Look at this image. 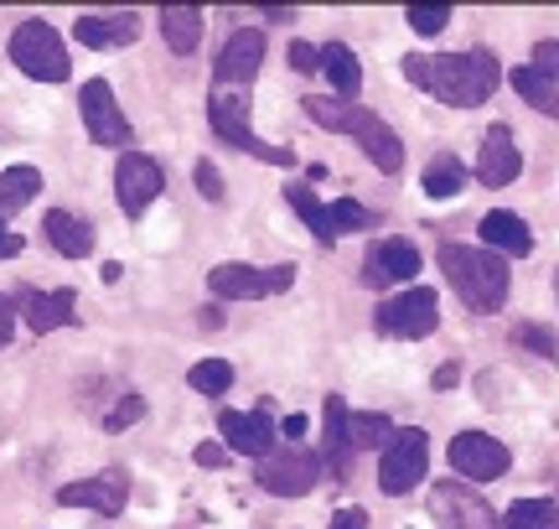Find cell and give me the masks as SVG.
<instances>
[{"mask_svg": "<svg viewBox=\"0 0 559 529\" xmlns=\"http://www.w3.org/2000/svg\"><path fill=\"white\" fill-rule=\"evenodd\" d=\"M404 79L436 94L440 104L451 109H477L498 94L502 83V62L487 52V47H472V52H440V58H404Z\"/></svg>", "mask_w": 559, "mask_h": 529, "instance_id": "6da1fadb", "label": "cell"}, {"mask_svg": "<svg viewBox=\"0 0 559 529\" xmlns=\"http://www.w3.org/2000/svg\"><path fill=\"white\" fill-rule=\"evenodd\" d=\"M440 270H445V281L456 291L461 302L481 311V317H492L508 306V285H513V270L502 255L492 249H472V245H440Z\"/></svg>", "mask_w": 559, "mask_h": 529, "instance_id": "7a4b0ae2", "label": "cell"}, {"mask_svg": "<svg viewBox=\"0 0 559 529\" xmlns=\"http://www.w3.org/2000/svg\"><path fill=\"white\" fill-rule=\"evenodd\" d=\"M207 125L218 130V141H228L234 151L243 156H260L270 166H290L296 156L285 151V145H264L254 130H249V94L243 89H218L213 83V99H207Z\"/></svg>", "mask_w": 559, "mask_h": 529, "instance_id": "3957f363", "label": "cell"}, {"mask_svg": "<svg viewBox=\"0 0 559 529\" xmlns=\"http://www.w3.org/2000/svg\"><path fill=\"white\" fill-rule=\"evenodd\" d=\"M11 62L37 83H62L73 73V58H68V47H62L58 26H52V21H37V16L21 21L16 32H11Z\"/></svg>", "mask_w": 559, "mask_h": 529, "instance_id": "277c9868", "label": "cell"}, {"mask_svg": "<svg viewBox=\"0 0 559 529\" xmlns=\"http://www.w3.org/2000/svg\"><path fill=\"white\" fill-rule=\"evenodd\" d=\"M425 472H430V436L419 426H400L394 442L379 451V489L389 498H400V493L425 483Z\"/></svg>", "mask_w": 559, "mask_h": 529, "instance_id": "5b68a950", "label": "cell"}, {"mask_svg": "<svg viewBox=\"0 0 559 529\" xmlns=\"http://www.w3.org/2000/svg\"><path fill=\"white\" fill-rule=\"evenodd\" d=\"M254 478H260V489L275 493V498H306V493L326 478V462H321V451H311V447H285V451L260 457Z\"/></svg>", "mask_w": 559, "mask_h": 529, "instance_id": "8992f818", "label": "cell"}, {"mask_svg": "<svg viewBox=\"0 0 559 529\" xmlns=\"http://www.w3.org/2000/svg\"><path fill=\"white\" fill-rule=\"evenodd\" d=\"M373 327H379L383 338H404V343H415V338H430L440 327V302L430 285H409L400 296H389V302L373 311Z\"/></svg>", "mask_w": 559, "mask_h": 529, "instance_id": "52a82bcc", "label": "cell"}, {"mask_svg": "<svg viewBox=\"0 0 559 529\" xmlns=\"http://www.w3.org/2000/svg\"><path fill=\"white\" fill-rule=\"evenodd\" d=\"M290 281H296V264L260 270V264L228 260V264H213V270H207V291H213L218 302H254V296H270V291H285Z\"/></svg>", "mask_w": 559, "mask_h": 529, "instance_id": "ba28073f", "label": "cell"}, {"mask_svg": "<svg viewBox=\"0 0 559 529\" xmlns=\"http://www.w3.org/2000/svg\"><path fill=\"white\" fill-rule=\"evenodd\" d=\"M430 514H436V529H502V519L487 509V498L461 478H440L430 489Z\"/></svg>", "mask_w": 559, "mask_h": 529, "instance_id": "9c48e42d", "label": "cell"}, {"mask_svg": "<svg viewBox=\"0 0 559 529\" xmlns=\"http://www.w3.org/2000/svg\"><path fill=\"white\" fill-rule=\"evenodd\" d=\"M79 115H83V130H88V141L94 145H124L130 141V120H124L120 99H115V89L104 79H88L79 89Z\"/></svg>", "mask_w": 559, "mask_h": 529, "instance_id": "30bf717a", "label": "cell"}, {"mask_svg": "<svg viewBox=\"0 0 559 529\" xmlns=\"http://www.w3.org/2000/svg\"><path fill=\"white\" fill-rule=\"evenodd\" d=\"M451 472H461V483H492L508 472V447L487 431H456L451 436Z\"/></svg>", "mask_w": 559, "mask_h": 529, "instance_id": "8fae6325", "label": "cell"}, {"mask_svg": "<svg viewBox=\"0 0 559 529\" xmlns=\"http://www.w3.org/2000/svg\"><path fill=\"white\" fill-rule=\"evenodd\" d=\"M160 187H166V172H160L156 156H145V151H124L120 166H115V198L130 219H140L145 208L160 198Z\"/></svg>", "mask_w": 559, "mask_h": 529, "instance_id": "7c38bea8", "label": "cell"}, {"mask_svg": "<svg viewBox=\"0 0 559 529\" xmlns=\"http://www.w3.org/2000/svg\"><path fill=\"white\" fill-rule=\"evenodd\" d=\"M124 498H130V478L120 468H104L94 478H83V483H62L58 489V504L62 509H94L104 519H115L124 514Z\"/></svg>", "mask_w": 559, "mask_h": 529, "instance_id": "4fadbf2b", "label": "cell"}, {"mask_svg": "<svg viewBox=\"0 0 559 529\" xmlns=\"http://www.w3.org/2000/svg\"><path fill=\"white\" fill-rule=\"evenodd\" d=\"M79 291L73 285H58V291H37V285H21L16 291V311L21 322L32 327V332H52V327H68L79 311Z\"/></svg>", "mask_w": 559, "mask_h": 529, "instance_id": "5bb4252c", "label": "cell"}, {"mask_svg": "<svg viewBox=\"0 0 559 529\" xmlns=\"http://www.w3.org/2000/svg\"><path fill=\"white\" fill-rule=\"evenodd\" d=\"M523 172V151H519V136L508 125H492L481 136V151H477V183L481 187H508L519 183Z\"/></svg>", "mask_w": 559, "mask_h": 529, "instance_id": "9a60e30c", "label": "cell"}, {"mask_svg": "<svg viewBox=\"0 0 559 529\" xmlns=\"http://www.w3.org/2000/svg\"><path fill=\"white\" fill-rule=\"evenodd\" d=\"M218 431H223V442H228V447L243 451V457H254V462L275 451V436H280V431L270 426V415H264V410H223Z\"/></svg>", "mask_w": 559, "mask_h": 529, "instance_id": "2e32d148", "label": "cell"}, {"mask_svg": "<svg viewBox=\"0 0 559 529\" xmlns=\"http://www.w3.org/2000/svg\"><path fill=\"white\" fill-rule=\"evenodd\" d=\"M260 62H264V32L260 26H239L218 52V83L223 89H243L260 73Z\"/></svg>", "mask_w": 559, "mask_h": 529, "instance_id": "e0dca14e", "label": "cell"}, {"mask_svg": "<svg viewBox=\"0 0 559 529\" xmlns=\"http://www.w3.org/2000/svg\"><path fill=\"white\" fill-rule=\"evenodd\" d=\"M419 275V249L409 239H379L362 260V281L368 285H400Z\"/></svg>", "mask_w": 559, "mask_h": 529, "instance_id": "ac0fdd59", "label": "cell"}, {"mask_svg": "<svg viewBox=\"0 0 559 529\" xmlns=\"http://www.w3.org/2000/svg\"><path fill=\"white\" fill-rule=\"evenodd\" d=\"M347 421H353V410L342 405V395H332L326 400V431H321V462H326V478H347V468H353V431H347Z\"/></svg>", "mask_w": 559, "mask_h": 529, "instance_id": "d6986e66", "label": "cell"}, {"mask_svg": "<svg viewBox=\"0 0 559 529\" xmlns=\"http://www.w3.org/2000/svg\"><path fill=\"white\" fill-rule=\"evenodd\" d=\"M477 234H481V245L492 249V255H502V260H523V255L534 249L528 224H523L519 213H508V208H492V213L477 224Z\"/></svg>", "mask_w": 559, "mask_h": 529, "instance_id": "ffe728a7", "label": "cell"}, {"mask_svg": "<svg viewBox=\"0 0 559 529\" xmlns=\"http://www.w3.org/2000/svg\"><path fill=\"white\" fill-rule=\"evenodd\" d=\"M41 234H47V245L68 255V260H88L94 255V224L79 219V213H68V208H52L47 219H41Z\"/></svg>", "mask_w": 559, "mask_h": 529, "instance_id": "44dd1931", "label": "cell"}, {"mask_svg": "<svg viewBox=\"0 0 559 529\" xmlns=\"http://www.w3.org/2000/svg\"><path fill=\"white\" fill-rule=\"evenodd\" d=\"M73 37L83 47H130L140 37V16L135 11H104V16H79Z\"/></svg>", "mask_w": 559, "mask_h": 529, "instance_id": "7402d4cb", "label": "cell"}, {"mask_svg": "<svg viewBox=\"0 0 559 529\" xmlns=\"http://www.w3.org/2000/svg\"><path fill=\"white\" fill-rule=\"evenodd\" d=\"M306 115H311L321 130H337V136H353V141H358L362 130L379 120L373 109H362V104H347V99H306Z\"/></svg>", "mask_w": 559, "mask_h": 529, "instance_id": "603a6c76", "label": "cell"}, {"mask_svg": "<svg viewBox=\"0 0 559 529\" xmlns=\"http://www.w3.org/2000/svg\"><path fill=\"white\" fill-rule=\"evenodd\" d=\"M160 37H166V47L177 58H192L202 42V11L198 5H166L160 11Z\"/></svg>", "mask_w": 559, "mask_h": 529, "instance_id": "cb8c5ba5", "label": "cell"}, {"mask_svg": "<svg viewBox=\"0 0 559 529\" xmlns=\"http://www.w3.org/2000/svg\"><path fill=\"white\" fill-rule=\"evenodd\" d=\"M321 73L332 79L337 99L358 104V94H362V68H358V52H353V47H342V42L321 47Z\"/></svg>", "mask_w": 559, "mask_h": 529, "instance_id": "d4e9b609", "label": "cell"}, {"mask_svg": "<svg viewBox=\"0 0 559 529\" xmlns=\"http://www.w3.org/2000/svg\"><path fill=\"white\" fill-rule=\"evenodd\" d=\"M508 83H513V94H519L528 109H539V115H549V120H559V83L544 79L534 62H523V68H513L508 73Z\"/></svg>", "mask_w": 559, "mask_h": 529, "instance_id": "484cf974", "label": "cell"}, {"mask_svg": "<svg viewBox=\"0 0 559 529\" xmlns=\"http://www.w3.org/2000/svg\"><path fill=\"white\" fill-rule=\"evenodd\" d=\"M285 203L296 208L300 224L317 234V245H337V228H332V208L321 203V198H317V192H311L306 183H290V187H285Z\"/></svg>", "mask_w": 559, "mask_h": 529, "instance_id": "4316f807", "label": "cell"}, {"mask_svg": "<svg viewBox=\"0 0 559 529\" xmlns=\"http://www.w3.org/2000/svg\"><path fill=\"white\" fill-rule=\"evenodd\" d=\"M358 145H362V156H368V162L379 166L383 177H394V172L404 166V141H400V136H394V130H389L383 120L368 125V130L358 136Z\"/></svg>", "mask_w": 559, "mask_h": 529, "instance_id": "83f0119b", "label": "cell"}, {"mask_svg": "<svg viewBox=\"0 0 559 529\" xmlns=\"http://www.w3.org/2000/svg\"><path fill=\"white\" fill-rule=\"evenodd\" d=\"M41 192V172L37 166H5L0 172V213H16Z\"/></svg>", "mask_w": 559, "mask_h": 529, "instance_id": "f1b7e54d", "label": "cell"}, {"mask_svg": "<svg viewBox=\"0 0 559 529\" xmlns=\"http://www.w3.org/2000/svg\"><path fill=\"white\" fill-rule=\"evenodd\" d=\"M502 529H559V504L549 498H519L502 514Z\"/></svg>", "mask_w": 559, "mask_h": 529, "instance_id": "f546056e", "label": "cell"}, {"mask_svg": "<svg viewBox=\"0 0 559 529\" xmlns=\"http://www.w3.org/2000/svg\"><path fill=\"white\" fill-rule=\"evenodd\" d=\"M419 187H425V198H456L461 187H466V166L456 156H436V162L425 166Z\"/></svg>", "mask_w": 559, "mask_h": 529, "instance_id": "4dcf8cb0", "label": "cell"}, {"mask_svg": "<svg viewBox=\"0 0 559 529\" xmlns=\"http://www.w3.org/2000/svg\"><path fill=\"white\" fill-rule=\"evenodd\" d=\"M187 385L198 389V395H207V400H218V395L234 389V364L228 358H202V364L187 368Z\"/></svg>", "mask_w": 559, "mask_h": 529, "instance_id": "1f68e13d", "label": "cell"}, {"mask_svg": "<svg viewBox=\"0 0 559 529\" xmlns=\"http://www.w3.org/2000/svg\"><path fill=\"white\" fill-rule=\"evenodd\" d=\"M347 431H353V447H379L383 451L394 442V426H389V415H379V410H353Z\"/></svg>", "mask_w": 559, "mask_h": 529, "instance_id": "d6a6232c", "label": "cell"}, {"mask_svg": "<svg viewBox=\"0 0 559 529\" xmlns=\"http://www.w3.org/2000/svg\"><path fill=\"white\" fill-rule=\"evenodd\" d=\"M404 16H409V26H415L419 37H440V32L451 26V16H456V11H451V5H409Z\"/></svg>", "mask_w": 559, "mask_h": 529, "instance_id": "836d02e7", "label": "cell"}, {"mask_svg": "<svg viewBox=\"0 0 559 529\" xmlns=\"http://www.w3.org/2000/svg\"><path fill=\"white\" fill-rule=\"evenodd\" d=\"M373 224H379V219H373L362 203H353V198L332 203V228H337V234H362V228H373Z\"/></svg>", "mask_w": 559, "mask_h": 529, "instance_id": "e575fe53", "label": "cell"}, {"mask_svg": "<svg viewBox=\"0 0 559 529\" xmlns=\"http://www.w3.org/2000/svg\"><path fill=\"white\" fill-rule=\"evenodd\" d=\"M528 353H539V358H555L559 364V338L555 332H544V327H534V322H519V332H513Z\"/></svg>", "mask_w": 559, "mask_h": 529, "instance_id": "d590c367", "label": "cell"}, {"mask_svg": "<svg viewBox=\"0 0 559 529\" xmlns=\"http://www.w3.org/2000/svg\"><path fill=\"white\" fill-rule=\"evenodd\" d=\"M140 415H145V400H140L135 389H124V395H120V405H115L109 415H104V431H124V426H135Z\"/></svg>", "mask_w": 559, "mask_h": 529, "instance_id": "8d00e7d4", "label": "cell"}, {"mask_svg": "<svg viewBox=\"0 0 559 529\" xmlns=\"http://www.w3.org/2000/svg\"><path fill=\"white\" fill-rule=\"evenodd\" d=\"M192 177H198V192H202V198H207V203H218V198H223L218 166H213V162H198V166H192Z\"/></svg>", "mask_w": 559, "mask_h": 529, "instance_id": "74e56055", "label": "cell"}, {"mask_svg": "<svg viewBox=\"0 0 559 529\" xmlns=\"http://www.w3.org/2000/svg\"><path fill=\"white\" fill-rule=\"evenodd\" d=\"M534 68H539L544 79L559 83V37H544L539 47H534Z\"/></svg>", "mask_w": 559, "mask_h": 529, "instance_id": "f35d334b", "label": "cell"}, {"mask_svg": "<svg viewBox=\"0 0 559 529\" xmlns=\"http://www.w3.org/2000/svg\"><path fill=\"white\" fill-rule=\"evenodd\" d=\"M290 68H296V73H321V47H311V42H290Z\"/></svg>", "mask_w": 559, "mask_h": 529, "instance_id": "ab89813d", "label": "cell"}, {"mask_svg": "<svg viewBox=\"0 0 559 529\" xmlns=\"http://www.w3.org/2000/svg\"><path fill=\"white\" fill-rule=\"evenodd\" d=\"M16 296H0V348L11 343V332H16Z\"/></svg>", "mask_w": 559, "mask_h": 529, "instance_id": "60d3db41", "label": "cell"}, {"mask_svg": "<svg viewBox=\"0 0 559 529\" xmlns=\"http://www.w3.org/2000/svg\"><path fill=\"white\" fill-rule=\"evenodd\" d=\"M192 457H198V468H223V462H228V447H223V442H202Z\"/></svg>", "mask_w": 559, "mask_h": 529, "instance_id": "b9f144b4", "label": "cell"}, {"mask_svg": "<svg viewBox=\"0 0 559 529\" xmlns=\"http://www.w3.org/2000/svg\"><path fill=\"white\" fill-rule=\"evenodd\" d=\"M306 415H285V426H280V436H285V442H290V447H306Z\"/></svg>", "mask_w": 559, "mask_h": 529, "instance_id": "7bdbcfd3", "label": "cell"}, {"mask_svg": "<svg viewBox=\"0 0 559 529\" xmlns=\"http://www.w3.org/2000/svg\"><path fill=\"white\" fill-rule=\"evenodd\" d=\"M362 525H368V514L362 509H337L332 514V529H362Z\"/></svg>", "mask_w": 559, "mask_h": 529, "instance_id": "ee69618b", "label": "cell"}, {"mask_svg": "<svg viewBox=\"0 0 559 529\" xmlns=\"http://www.w3.org/2000/svg\"><path fill=\"white\" fill-rule=\"evenodd\" d=\"M16 255H21V234L0 224V260H16Z\"/></svg>", "mask_w": 559, "mask_h": 529, "instance_id": "f6af8a7d", "label": "cell"}, {"mask_svg": "<svg viewBox=\"0 0 559 529\" xmlns=\"http://www.w3.org/2000/svg\"><path fill=\"white\" fill-rule=\"evenodd\" d=\"M260 16H264V21H275V26H285V21H296V11H290V5H264Z\"/></svg>", "mask_w": 559, "mask_h": 529, "instance_id": "bcb514c9", "label": "cell"}, {"mask_svg": "<svg viewBox=\"0 0 559 529\" xmlns=\"http://www.w3.org/2000/svg\"><path fill=\"white\" fill-rule=\"evenodd\" d=\"M461 379V368L456 364H445V368H436V389H451Z\"/></svg>", "mask_w": 559, "mask_h": 529, "instance_id": "7dc6e473", "label": "cell"}]
</instances>
